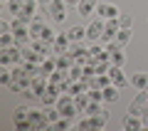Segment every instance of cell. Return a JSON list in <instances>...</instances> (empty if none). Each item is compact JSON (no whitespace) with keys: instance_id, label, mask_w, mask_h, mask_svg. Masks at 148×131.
Wrapping results in <instances>:
<instances>
[{"instance_id":"1","label":"cell","mask_w":148,"mask_h":131,"mask_svg":"<svg viewBox=\"0 0 148 131\" xmlns=\"http://www.w3.org/2000/svg\"><path fill=\"white\" fill-rule=\"evenodd\" d=\"M54 106L59 109V114H62V116H69V119H74V114H79L77 101H74V94H69V92H62Z\"/></svg>"},{"instance_id":"2","label":"cell","mask_w":148,"mask_h":131,"mask_svg":"<svg viewBox=\"0 0 148 131\" xmlns=\"http://www.w3.org/2000/svg\"><path fill=\"white\" fill-rule=\"evenodd\" d=\"M22 62V52H20V45H12V47L0 50V64L3 67H15V64Z\"/></svg>"},{"instance_id":"3","label":"cell","mask_w":148,"mask_h":131,"mask_svg":"<svg viewBox=\"0 0 148 131\" xmlns=\"http://www.w3.org/2000/svg\"><path fill=\"white\" fill-rule=\"evenodd\" d=\"M30 129H35V131L52 129V124H49V119H47V114H45V109H30Z\"/></svg>"},{"instance_id":"4","label":"cell","mask_w":148,"mask_h":131,"mask_svg":"<svg viewBox=\"0 0 148 131\" xmlns=\"http://www.w3.org/2000/svg\"><path fill=\"white\" fill-rule=\"evenodd\" d=\"M146 104H148V89H138V94L133 97V101L128 104V114L143 116L146 114Z\"/></svg>"},{"instance_id":"5","label":"cell","mask_w":148,"mask_h":131,"mask_svg":"<svg viewBox=\"0 0 148 131\" xmlns=\"http://www.w3.org/2000/svg\"><path fill=\"white\" fill-rule=\"evenodd\" d=\"M12 124L20 131L30 129V106H17V109L12 111Z\"/></svg>"},{"instance_id":"6","label":"cell","mask_w":148,"mask_h":131,"mask_svg":"<svg viewBox=\"0 0 148 131\" xmlns=\"http://www.w3.org/2000/svg\"><path fill=\"white\" fill-rule=\"evenodd\" d=\"M49 17H52V22H64V17H67V3L64 0H52L49 3Z\"/></svg>"},{"instance_id":"7","label":"cell","mask_w":148,"mask_h":131,"mask_svg":"<svg viewBox=\"0 0 148 131\" xmlns=\"http://www.w3.org/2000/svg\"><path fill=\"white\" fill-rule=\"evenodd\" d=\"M104 30H106V22L101 20V17H96L94 22H89V25H86V40L99 42V40H101V35H104Z\"/></svg>"},{"instance_id":"8","label":"cell","mask_w":148,"mask_h":131,"mask_svg":"<svg viewBox=\"0 0 148 131\" xmlns=\"http://www.w3.org/2000/svg\"><path fill=\"white\" fill-rule=\"evenodd\" d=\"M96 15H99L101 20H114V17L121 15V10H119L116 5H111V3H99V5H96Z\"/></svg>"},{"instance_id":"9","label":"cell","mask_w":148,"mask_h":131,"mask_svg":"<svg viewBox=\"0 0 148 131\" xmlns=\"http://www.w3.org/2000/svg\"><path fill=\"white\" fill-rule=\"evenodd\" d=\"M106 74H109V79H111V84H116L119 89H123V87H126V84H128V79H126V74L121 72V67H119V64H111V67H109V72H106Z\"/></svg>"},{"instance_id":"10","label":"cell","mask_w":148,"mask_h":131,"mask_svg":"<svg viewBox=\"0 0 148 131\" xmlns=\"http://www.w3.org/2000/svg\"><path fill=\"white\" fill-rule=\"evenodd\" d=\"M121 129H126V131H141L143 129L141 116H133V114L126 111V116H123V121H121Z\"/></svg>"},{"instance_id":"11","label":"cell","mask_w":148,"mask_h":131,"mask_svg":"<svg viewBox=\"0 0 148 131\" xmlns=\"http://www.w3.org/2000/svg\"><path fill=\"white\" fill-rule=\"evenodd\" d=\"M128 84H133L136 89H148V72L136 69V72L131 74V79H128Z\"/></svg>"},{"instance_id":"12","label":"cell","mask_w":148,"mask_h":131,"mask_svg":"<svg viewBox=\"0 0 148 131\" xmlns=\"http://www.w3.org/2000/svg\"><path fill=\"white\" fill-rule=\"evenodd\" d=\"M59 94H62V92H59L57 87H47V89H45V94L40 97V101H42V106H52V104H57Z\"/></svg>"},{"instance_id":"13","label":"cell","mask_w":148,"mask_h":131,"mask_svg":"<svg viewBox=\"0 0 148 131\" xmlns=\"http://www.w3.org/2000/svg\"><path fill=\"white\" fill-rule=\"evenodd\" d=\"M119 97H121V89H119L116 84L104 87V104H114V101H119Z\"/></svg>"},{"instance_id":"14","label":"cell","mask_w":148,"mask_h":131,"mask_svg":"<svg viewBox=\"0 0 148 131\" xmlns=\"http://www.w3.org/2000/svg\"><path fill=\"white\" fill-rule=\"evenodd\" d=\"M96 5H99V0H82L77 10H79V15L89 17V15H94V12H96Z\"/></svg>"},{"instance_id":"15","label":"cell","mask_w":148,"mask_h":131,"mask_svg":"<svg viewBox=\"0 0 148 131\" xmlns=\"http://www.w3.org/2000/svg\"><path fill=\"white\" fill-rule=\"evenodd\" d=\"M69 35L67 32H62V35H57V40H54V54H64L67 52V47H69Z\"/></svg>"},{"instance_id":"16","label":"cell","mask_w":148,"mask_h":131,"mask_svg":"<svg viewBox=\"0 0 148 131\" xmlns=\"http://www.w3.org/2000/svg\"><path fill=\"white\" fill-rule=\"evenodd\" d=\"M67 35H69V40H72V42H82L86 37V27L74 25V27H69V30H67Z\"/></svg>"},{"instance_id":"17","label":"cell","mask_w":148,"mask_h":131,"mask_svg":"<svg viewBox=\"0 0 148 131\" xmlns=\"http://www.w3.org/2000/svg\"><path fill=\"white\" fill-rule=\"evenodd\" d=\"M109 84H111L109 74H94V77L89 79V87H96V89H104V87H109Z\"/></svg>"},{"instance_id":"18","label":"cell","mask_w":148,"mask_h":131,"mask_svg":"<svg viewBox=\"0 0 148 131\" xmlns=\"http://www.w3.org/2000/svg\"><path fill=\"white\" fill-rule=\"evenodd\" d=\"M74 101H77V109H79V114L82 111H86V106H89V94L86 92H82V94H74Z\"/></svg>"},{"instance_id":"19","label":"cell","mask_w":148,"mask_h":131,"mask_svg":"<svg viewBox=\"0 0 148 131\" xmlns=\"http://www.w3.org/2000/svg\"><path fill=\"white\" fill-rule=\"evenodd\" d=\"M40 40H47L54 45V40H57V32H54L52 25H42V35H40Z\"/></svg>"},{"instance_id":"20","label":"cell","mask_w":148,"mask_h":131,"mask_svg":"<svg viewBox=\"0 0 148 131\" xmlns=\"http://www.w3.org/2000/svg\"><path fill=\"white\" fill-rule=\"evenodd\" d=\"M116 42L121 45V47H126L128 42H131V30H123V27H121V30L116 32Z\"/></svg>"},{"instance_id":"21","label":"cell","mask_w":148,"mask_h":131,"mask_svg":"<svg viewBox=\"0 0 148 131\" xmlns=\"http://www.w3.org/2000/svg\"><path fill=\"white\" fill-rule=\"evenodd\" d=\"M72 124H74V121L69 119V116H59V121H54L52 129H54V131H64V129H69Z\"/></svg>"},{"instance_id":"22","label":"cell","mask_w":148,"mask_h":131,"mask_svg":"<svg viewBox=\"0 0 148 131\" xmlns=\"http://www.w3.org/2000/svg\"><path fill=\"white\" fill-rule=\"evenodd\" d=\"M12 45H15V35H12V32H3V35H0V50L12 47Z\"/></svg>"},{"instance_id":"23","label":"cell","mask_w":148,"mask_h":131,"mask_svg":"<svg viewBox=\"0 0 148 131\" xmlns=\"http://www.w3.org/2000/svg\"><path fill=\"white\" fill-rule=\"evenodd\" d=\"M22 5H25V0H8V3H5V8H8L10 12H15V15L22 10Z\"/></svg>"},{"instance_id":"24","label":"cell","mask_w":148,"mask_h":131,"mask_svg":"<svg viewBox=\"0 0 148 131\" xmlns=\"http://www.w3.org/2000/svg\"><path fill=\"white\" fill-rule=\"evenodd\" d=\"M119 25H121L123 30H131V25H133V17L128 15V12H121V15H119Z\"/></svg>"},{"instance_id":"25","label":"cell","mask_w":148,"mask_h":131,"mask_svg":"<svg viewBox=\"0 0 148 131\" xmlns=\"http://www.w3.org/2000/svg\"><path fill=\"white\" fill-rule=\"evenodd\" d=\"M64 3H67V8H69V10H77L82 0H64Z\"/></svg>"},{"instance_id":"26","label":"cell","mask_w":148,"mask_h":131,"mask_svg":"<svg viewBox=\"0 0 148 131\" xmlns=\"http://www.w3.org/2000/svg\"><path fill=\"white\" fill-rule=\"evenodd\" d=\"M141 121H143V129H148V114H143V116H141Z\"/></svg>"},{"instance_id":"27","label":"cell","mask_w":148,"mask_h":131,"mask_svg":"<svg viewBox=\"0 0 148 131\" xmlns=\"http://www.w3.org/2000/svg\"><path fill=\"white\" fill-rule=\"evenodd\" d=\"M0 3H3V5H5V3H8V0H0Z\"/></svg>"},{"instance_id":"28","label":"cell","mask_w":148,"mask_h":131,"mask_svg":"<svg viewBox=\"0 0 148 131\" xmlns=\"http://www.w3.org/2000/svg\"><path fill=\"white\" fill-rule=\"evenodd\" d=\"M146 114H148V104H146Z\"/></svg>"}]
</instances>
